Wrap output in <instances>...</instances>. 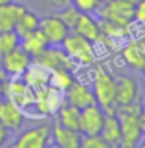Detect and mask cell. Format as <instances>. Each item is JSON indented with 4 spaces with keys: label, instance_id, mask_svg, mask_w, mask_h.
Here are the masks:
<instances>
[{
    "label": "cell",
    "instance_id": "cell-4",
    "mask_svg": "<svg viewBox=\"0 0 145 148\" xmlns=\"http://www.w3.org/2000/svg\"><path fill=\"white\" fill-rule=\"evenodd\" d=\"M64 101H66L64 92L48 84L34 90V100L31 108L36 111V115L39 117H52L58 112Z\"/></svg>",
    "mask_w": 145,
    "mask_h": 148
},
{
    "label": "cell",
    "instance_id": "cell-12",
    "mask_svg": "<svg viewBox=\"0 0 145 148\" xmlns=\"http://www.w3.org/2000/svg\"><path fill=\"white\" fill-rule=\"evenodd\" d=\"M115 84H117V106H128V105H136L140 101V94H139V86L130 75H119L115 77Z\"/></svg>",
    "mask_w": 145,
    "mask_h": 148
},
{
    "label": "cell",
    "instance_id": "cell-40",
    "mask_svg": "<svg viewBox=\"0 0 145 148\" xmlns=\"http://www.w3.org/2000/svg\"><path fill=\"white\" fill-rule=\"evenodd\" d=\"M142 73H144V77H145V67H144V70H142Z\"/></svg>",
    "mask_w": 145,
    "mask_h": 148
},
{
    "label": "cell",
    "instance_id": "cell-26",
    "mask_svg": "<svg viewBox=\"0 0 145 148\" xmlns=\"http://www.w3.org/2000/svg\"><path fill=\"white\" fill-rule=\"evenodd\" d=\"M102 3V0H70V5H74L80 13L84 14H97Z\"/></svg>",
    "mask_w": 145,
    "mask_h": 148
},
{
    "label": "cell",
    "instance_id": "cell-3",
    "mask_svg": "<svg viewBox=\"0 0 145 148\" xmlns=\"http://www.w3.org/2000/svg\"><path fill=\"white\" fill-rule=\"evenodd\" d=\"M66 53L72 58L76 66H94L97 61V51H95V44L91 42L89 39L80 36L75 31H70L67 38L61 44Z\"/></svg>",
    "mask_w": 145,
    "mask_h": 148
},
{
    "label": "cell",
    "instance_id": "cell-15",
    "mask_svg": "<svg viewBox=\"0 0 145 148\" xmlns=\"http://www.w3.org/2000/svg\"><path fill=\"white\" fill-rule=\"evenodd\" d=\"M81 133L78 130H72V128H66L59 125L55 120L52 125V140L55 142L56 147L61 148H80L81 143Z\"/></svg>",
    "mask_w": 145,
    "mask_h": 148
},
{
    "label": "cell",
    "instance_id": "cell-7",
    "mask_svg": "<svg viewBox=\"0 0 145 148\" xmlns=\"http://www.w3.org/2000/svg\"><path fill=\"white\" fill-rule=\"evenodd\" d=\"M52 140V125H39L23 131L14 140L13 148H45Z\"/></svg>",
    "mask_w": 145,
    "mask_h": 148
},
{
    "label": "cell",
    "instance_id": "cell-18",
    "mask_svg": "<svg viewBox=\"0 0 145 148\" xmlns=\"http://www.w3.org/2000/svg\"><path fill=\"white\" fill-rule=\"evenodd\" d=\"M25 10V5L14 2V0L5 3V5H0V31H14L19 17Z\"/></svg>",
    "mask_w": 145,
    "mask_h": 148
},
{
    "label": "cell",
    "instance_id": "cell-29",
    "mask_svg": "<svg viewBox=\"0 0 145 148\" xmlns=\"http://www.w3.org/2000/svg\"><path fill=\"white\" fill-rule=\"evenodd\" d=\"M134 23L145 27V0H140L134 5Z\"/></svg>",
    "mask_w": 145,
    "mask_h": 148
},
{
    "label": "cell",
    "instance_id": "cell-1",
    "mask_svg": "<svg viewBox=\"0 0 145 148\" xmlns=\"http://www.w3.org/2000/svg\"><path fill=\"white\" fill-rule=\"evenodd\" d=\"M92 92L95 103L104 112H114L117 108V84L115 77L104 66H95L92 72Z\"/></svg>",
    "mask_w": 145,
    "mask_h": 148
},
{
    "label": "cell",
    "instance_id": "cell-9",
    "mask_svg": "<svg viewBox=\"0 0 145 148\" xmlns=\"http://www.w3.org/2000/svg\"><path fill=\"white\" fill-rule=\"evenodd\" d=\"M39 30L42 31L50 45H61L67 34L70 33V28L63 22V19L58 14H47L41 17Z\"/></svg>",
    "mask_w": 145,
    "mask_h": 148
},
{
    "label": "cell",
    "instance_id": "cell-5",
    "mask_svg": "<svg viewBox=\"0 0 145 148\" xmlns=\"http://www.w3.org/2000/svg\"><path fill=\"white\" fill-rule=\"evenodd\" d=\"M3 97L27 112V109L33 105L34 89H31L22 77H10V79H3Z\"/></svg>",
    "mask_w": 145,
    "mask_h": 148
},
{
    "label": "cell",
    "instance_id": "cell-25",
    "mask_svg": "<svg viewBox=\"0 0 145 148\" xmlns=\"http://www.w3.org/2000/svg\"><path fill=\"white\" fill-rule=\"evenodd\" d=\"M19 41L21 38L16 31H0V61L16 47H19Z\"/></svg>",
    "mask_w": 145,
    "mask_h": 148
},
{
    "label": "cell",
    "instance_id": "cell-20",
    "mask_svg": "<svg viewBox=\"0 0 145 148\" xmlns=\"http://www.w3.org/2000/svg\"><path fill=\"white\" fill-rule=\"evenodd\" d=\"M50 73L52 72L47 67H44L42 64L33 61L30 64V67L25 70V73L22 75V78L31 89L38 90L44 86L50 84Z\"/></svg>",
    "mask_w": 145,
    "mask_h": 148
},
{
    "label": "cell",
    "instance_id": "cell-11",
    "mask_svg": "<svg viewBox=\"0 0 145 148\" xmlns=\"http://www.w3.org/2000/svg\"><path fill=\"white\" fill-rule=\"evenodd\" d=\"M106 112L97 103L83 108L80 111V133L81 134H100Z\"/></svg>",
    "mask_w": 145,
    "mask_h": 148
},
{
    "label": "cell",
    "instance_id": "cell-32",
    "mask_svg": "<svg viewBox=\"0 0 145 148\" xmlns=\"http://www.w3.org/2000/svg\"><path fill=\"white\" fill-rule=\"evenodd\" d=\"M48 2L56 8H64V6L70 5V0H48Z\"/></svg>",
    "mask_w": 145,
    "mask_h": 148
},
{
    "label": "cell",
    "instance_id": "cell-14",
    "mask_svg": "<svg viewBox=\"0 0 145 148\" xmlns=\"http://www.w3.org/2000/svg\"><path fill=\"white\" fill-rule=\"evenodd\" d=\"M64 97H66V101L70 103V105L76 106L78 109H83V108L95 103V97L94 92H92V87L86 83L81 81H75L70 84V87L64 92Z\"/></svg>",
    "mask_w": 145,
    "mask_h": 148
},
{
    "label": "cell",
    "instance_id": "cell-38",
    "mask_svg": "<svg viewBox=\"0 0 145 148\" xmlns=\"http://www.w3.org/2000/svg\"><path fill=\"white\" fill-rule=\"evenodd\" d=\"M0 77H5V73H3V70H2V66H0Z\"/></svg>",
    "mask_w": 145,
    "mask_h": 148
},
{
    "label": "cell",
    "instance_id": "cell-23",
    "mask_svg": "<svg viewBox=\"0 0 145 148\" xmlns=\"http://www.w3.org/2000/svg\"><path fill=\"white\" fill-rule=\"evenodd\" d=\"M39 23H41V17L27 8V10L22 13V16L19 17L14 31L17 33L19 38H21V36H25L28 33H31V31L39 30Z\"/></svg>",
    "mask_w": 145,
    "mask_h": 148
},
{
    "label": "cell",
    "instance_id": "cell-33",
    "mask_svg": "<svg viewBox=\"0 0 145 148\" xmlns=\"http://www.w3.org/2000/svg\"><path fill=\"white\" fill-rule=\"evenodd\" d=\"M137 42H139L140 49H142L144 55H145V34H142V36H140V38H137Z\"/></svg>",
    "mask_w": 145,
    "mask_h": 148
},
{
    "label": "cell",
    "instance_id": "cell-16",
    "mask_svg": "<svg viewBox=\"0 0 145 148\" xmlns=\"http://www.w3.org/2000/svg\"><path fill=\"white\" fill-rule=\"evenodd\" d=\"M75 33H78L80 36L89 39L91 42L94 44H102L103 42V34L102 30H100V23L95 17H92V14H84L81 13L78 22L75 23L74 30Z\"/></svg>",
    "mask_w": 145,
    "mask_h": 148
},
{
    "label": "cell",
    "instance_id": "cell-17",
    "mask_svg": "<svg viewBox=\"0 0 145 148\" xmlns=\"http://www.w3.org/2000/svg\"><path fill=\"white\" fill-rule=\"evenodd\" d=\"M120 56H122L123 62L126 64L130 69L142 73V70L145 67V55H144L142 49H140L137 39H130L125 45H122V49H120Z\"/></svg>",
    "mask_w": 145,
    "mask_h": 148
},
{
    "label": "cell",
    "instance_id": "cell-35",
    "mask_svg": "<svg viewBox=\"0 0 145 148\" xmlns=\"http://www.w3.org/2000/svg\"><path fill=\"white\" fill-rule=\"evenodd\" d=\"M123 2H126V3H130V5H136V3H139L140 0H123Z\"/></svg>",
    "mask_w": 145,
    "mask_h": 148
},
{
    "label": "cell",
    "instance_id": "cell-2",
    "mask_svg": "<svg viewBox=\"0 0 145 148\" xmlns=\"http://www.w3.org/2000/svg\"><path fill=\"white\" fill-rule=\"evenodd\" d=\"M139 106L140 103L128 106H117L115 115L119 119L120 130H122V148H134L139 145L142 139V130H140V120H139Z\"/></svg>",
    "mask_w": 145,
    "mask_h": 148
},
{
    "label": "cell",
    "instance_id": "cell-27",
    "mask_svg": "<svg viewBox=\"0 0 145 148\" xmlns=\"http://www.w3.org/2000/svg\"><path fill=\"white\" fill-rule=\"evenodd\" d=\"M58 16L63 19V22L66 23V25L70 28V31H72V30H74V27H75V23L78 22L81 13H80L74 5H67V6L61 8V13H59Z\"/></svg>",
    "mask_w": 145,
    "mask_h": 148
},
{
    "label": "cell",
    "instance_id": "cell-28",
    "mask_svg": "<svg viewBox=\"0 0 145 148\" xmlns=\"http://www.w3.org/2000/svg\"><path fill=\"white\" fill-rule=\"evenodd\" d=\"M81 148H109L104 139L100 134H83L81 136Z\"/></svg>",
    "mask_w": 145,
    "mask_h": 148
},
{
    "label": "cell",
    "instance_id": "cell-21",
    "mask_svg": "<svg viewBox=\"0 0 145 148\" xmlns=\"http://www.w3.org/2000/svg\"><path fill=\"white\" fill-rule=\"evenodd\" d=\"M50 45L48 41L45 39V36L42 34L41 30H36V31H31L25 36H21V41H19V47L27 51L31 58H36L38 55H41L47 47Z\"/></svg>",
    "mask_w": 145,
    "mask_h": 148
},
{
    "label": "cell",
    "instance_id": "cell-8",
    "mask_svg": "<svg viewBox=\"0 0 145 148\" xmlns=\"http://www.w3.org/2000/svg\"><path fill=\"white\" fill-rule=\"evenodd\" d=\"M33 61L42 64L48 70H56V69H69L75 70L76 64L72 61V58L66 53L64 49H59L58 45H48L41 55H38Z\"/></svg>",
    "mask_w": 145,
    "mask_h": 148
},
{
    "label": "cell",
    "instance_id": "cell-24",
    "mask_svg": "<svg viewBox=\"0 0 145 148\" xmlns=\"http://www.w3.org/2000/svg\"><path fill=\"white\" fill-rule=\"evenodd\" d=\"M74 81H75L74 70L56 69V70H52V73H50V84L53 87H56V89L63 90V92H66L69 89Z\"/></svg>",
    "mask_w": 145,
    "mask_h": 148
},
{
    "label": "cell",
    "instance_id": "cell-22",
    "mask_svg": "<svg viewBox=\"0 0 145 148\" xmlns=\"http://www.w3.org/2000/svg\"><path fill=\"white\" fill-rule=\"evenodd\" d=\"M80 111L81 109H78L76 106L64 101L61 105V108L58 109V112L55 114V120L59 123V125H63L66 128L78 130L80 128Z\"/></svg>",
    "mask_w": 145,
    "mask_h": 148
},
{
    "label": "cell",
    "instance_id": "cell-39",
    "mask_svg": "<svg viewBox=\"0 0 145 148\" xmlns=\"http://www.w3.org/2000/svg\"><path fill=\"white\" fill-rule=\"evenodd\" d=\"M144 90H145V77H144Z\"/></svg>",
    "mask_w": 145,
    "mask_h": 148
},
{
    "label": "cell",
    "instance_id": "cell-34",
    "mask_svg": "<svg viewBox=\"0 0 145 148\" xmlns=\"http://www.w3.org/2000/svg\"><path fill=\"white\" fill-rule=\"evenodd\" d=\"M3 79H5V77H0V101H2L3 98Z\"/></svg>",
    "mask_w": 145,
    "mask_h": 148
},
{
    "label": "cell",
    "instance_id": "cell-31",
    "mask_svg": "<svg viewBox=\"0 0 145 148\" xmlns=\"http://www.w3.org/2000/svg\"><path fill=\"white\" fill-rule=\"evenodd\" d=\"M8 133H10V131H8L5 128V125L0 122V147L5 145V142L8 140Z\"/></svg>",
    "mask_w": 145,
    "mask_h": 148
},
{
    "label": "cell",
    "instance_id": "cell-6",
    "mask_svg": "<svg viewBox=\"0 0 145 148\" xmlns=\"http://www.w3.org/2000/svg\"><path fill=\"white\" fill-rule=\"evenodd\" d=\"M97 14L100 19H106V21L120 23V25L131 27L134 23V5H130L123 0L103 2Z\"/></svg>",
    "mask_w": 145,
    "mask_h": 148
},
{
    "label": "cell",
    "instance_id": "cell-10",
    "mask_svg": "<svg viewBox=\"0 0 145 148\" xmlns=\"http://www.w3.org/2000/svg\"><path fill=\"white\" fill-rule=\"evenodd\" d=\"M31 62H33V58L21 47H16L0 61V66L6 77H22Z\"/></svg>",
    "mask_w": 145,
    "mask_h": 148
},
{
    "label": "cell",
    "instance_id": "cell-41",
    "mask_svg": "<svg viewBox=\"0 0 145 148\" xmlns=\"http://www.w3.org/2000/svg\"><path fill=\"white\" fill-rule=\"evenodd\" d=\"M102 2H108V0H102Z\"/></svg>",
    "mask_w": 145,
    "mask_h": 148
},
{
    "label": "cell",
    "instance_id": "cell-36",
    "mask_svg": "<svg viewBox=\"0 0 145 148\" xmlns=\"http://www.w3.org/2000/svg\"><path fill=\"white\" fill-rule=\"evenodd\" d=\"M139 147H140V148H145V140H140V142H139Z\"/></svg>",
    "mask_w": 145,
    "mask_h": 148
},
{
    "label": "cell",
    "instance_id": "cell-19",
    "mask_svg": "<svg viewBox=\"0 0 145 148\" xmlns=\"http://www.w3.org/2000/svg\"><path fill=\"white\" fill-rule=\"evenodd\" d=\"M100 136L109 145V148L120 147V143H122V130H120V123L115 112H106Z\"/></svg>",
    "mask_w": 145,
    "mask_h": 148
},
{
    "label": "cell",
    "instance_id": "cell-13",
    "mask_svg": "<svg viewBox=\"0 0 145 148\" xmlns=\"http://www.w3.org/2000/svg\"><path fill=\"white\" fill-rule=\"evenodd\" d=\"M27 119V112L21 106L10 100L3 98L0 101V122L5 125L8 131H17L21 130L23 122Z\"/></svg>",
    "mask_w": 145,
    "mask_h": 148
},
{
    "label": "cell",
    "instance_id": "cell-37",
    "mask_svg": "<svg viewBox=\"0 0 145 148\" xmlns=\"http://www.w3.org/2000/svg\"><path fill=\"white\" fill-rule=\"evenodd\" d=\"M8 2H11V0H0V5H5V3H8Z\"/></svg>",
    "mask_w": 145,
    "mask_h": 148
},
{
    "label": "cell",
    "instance_id": "cell-30",
    "mask_svg": "<svg viewBox=\"0 0 145 148\" xmlns=\"http://www.w3.org/2000/svg\"><path fill=\"white\" fill-rule=\"evenodd\" d=\"M139 120H140V130H142V134L145 136V103L139 106Z\"/></svg>",
    "mask_w": 145,
    "mask_h": 148
}]
</instances>
